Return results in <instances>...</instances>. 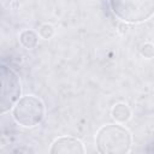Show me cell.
Wrapping results in <instances>:
<instances>
[{"label": "cell", "mask_w": 154, "mask_h": 154, "mask_svg": "<svg viewBox=\"0 0 154 154\" xmlns=\"http://www.w3.org/2000/svg\"><path fill=\"white\" fill-rule=\"evenodd\" d=\"M99 154H129L132 147L131 132L122 124L102 125L95 136Z\"/></svg>", "instance_id": "1"}, {"label": "cell", "mask_w": 154, "mask_h": 154, "mask_svg": "<svg viewBox=\"0 0 154 154\" xmlns=\"http://www.w3.org/2000/svg\"><path fill=\"white\" fill-rule=\"evenodd\" d=\"M112 13L124 23L138 24L154 16V0L109 1Z\"/></svg>", "instance_id": "2"}, {"label": "cell", "mask_w": 154, "mask_h": 154, "mask_svg": "<svg viewBox=\"0 0 154 154\" xmlns=\"http://www.w3.org/2000/svg\"><path fill=\"white\" fill-rule=\"evenodd\" d=\"M46 114L43 101L35 95H24L12 108L14 122L24 128H34L38 125Z\"/></svg>", "instance_id": "3"}, {"label": "cell", "mask_w": 154, "mask_h": 154, "mask_svg": "<svg viewBox=\"0 0 154 154\" xmlns=\"http://www.w3.org/2000/svg\"><path fill=\"white\" fill-rule=\"evenodd\" d=\"M0 76H1L0 111L4 114L11 108H13L14 105L20 99L22 87H20L19 77L12 69L2 65L0 70Z\"/></svg>", "instance_id": "4"}, {"label": "cell", "mask_w": 154, "mask_h": 154, "mask_svg": "<svg viewBox=\"0 0 154 154\" xmlns=\"http://www.w3.org/2000/svg\"><path fill=\"white\" fill-rule=\"evenodd\" d=\"M48 154H85V148L76 137L59 136L52 142Z\"/></svg>", "instance_id": "5"}, {"label": "cell", "mask_w": 154, "mask_h": 154, "mask_svg": "<svg viewBox=\"0 0 154 154\" xmlns=\"http://www.w3.org/2000/svg\"><path fill=\"white\" fill-rule=\"evenodd\" d=\"M111 114L117 124H124L131 118V109L129 108V106L126 103L118 102L112 107Z\"/></svg>", "instance_id": "6"}, {"label": "cell", "mask_w": 154, "mask_h": 154, "mask_svg": "<svg viewBox=\"0 0 154 154\" xmlns=\"http://www.w3.org/2000/svg\"><path fill=\"white\" fill-rule=\"evenodd\" d=\"M38 34L34 30L30 29H25L19 34V42L20 45L26 48V49H32L36 47L37 42H38Z\"/></svg>", "instance_id": "7"}, {"label": "cell", "mask_w": 154, "mask_h": 154, "mask_svg": "<svg viewBox=\"0 0 154 154\" xmlns=\"http://www.w3.org/2000/svg\"><path fill=\"white\" fill-rule=\"evenodd\" d=\"M54 32H55V29H54V26L51 23L41 24L40 28H38V31H37L38 36L41 38H43V40H49L51 37L54 36Z\"/></svg>", "instance_id": "8"}, {"label": "cell", "mask_w": 154, "mask_h": 154, "mask_svg": "<svg viewBox=\"0 0 154 154\" xmlns=\"http://www.w3.org/2000/svg\"><path fill=\"white\" fill-rule=\"evenodd\" d=\"M140 53L142 57L150 59L154 57V45L152 42H144L141 47H140Z\"/></svg>", "instance_id": "9"}]
</instances>
